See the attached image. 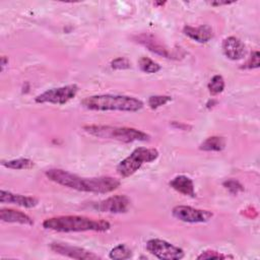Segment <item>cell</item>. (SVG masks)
Listing matches in <instances>:
<instances>
[{
  "instance_id": "obj_18",
  "label": "cell",
  "mask_w": 260,
  "mask_h": 260,
  "mask_svg": "<svg viewBox=\"0 0 260 260\" xmlns=\"http://www.w3.org/2000/svg\"><path fill=\"white\" fill-rule=\"evenodd\" d=\"M2 165L5 168L12 169V170H29L35 167V162L31 159L24 158V157L2 161Z\"/></svg>"
},
{
  "instance_id": "obj_1",
  "label": "cell",
  "mask_w": 260,
  "mask_h": 260,
  "mask_svg": "<svg viewBox=\"0 0 260 260\" xmlns=\"http://www.w3.org/2000/svg\"><path fill=\"white\" fill-rule=\"evenodd\" d=\"M45 175L49 180L61 186L82 192L106 194L116 190L120 186V181L113 177L83 178L61 169H50L46 171Z\"/></svg>"
},
{
  "instance_id": "obj_17",
  "label": "cell",
  "mask_w": 260,
  "mask_h": 260,
  "mask_svg": "<svg viewBox=\"0 0 260 260\" xmlns=\"http://www.w3.org/2000/svg\"><path fill=\"white\" fill-rule=\"evenodd\" d=\"M225 147V140L220 136H211L206 138L199 146L204 151H220Z\"/></svg>"
},
{
  "instance_id": "obj_9",
  "label": "cell",
  "mask_w": 260,
  "mask_h": 260,
  "mask_svg": "<svg viewBox=\"0 0 260 260\" xmlns=\"http://www.w3.org/2000/svg\"><path fill=\"white\" fill-rule=\"evenodd\" d=\"M130 203V199L126 195H115L100 201L93 207L102 212L125 213L128 211Z\"/></svg>"
},
{
  "instance_id": "obj_22",
  "label": "cell",
  "mask_w": 260,
  "mask_h": 260,
  "mask_svg": "<svg viewBox=\"0 0 260 260\" xmlns=\"http://www.w3.org/2000/svg\"><path fill=\"white\" fill-rule=\"evenodd\" d=\"M170 101H172V98L169 95H151V96H149L147 104L150 109L154 110V109H157V108L166 105Z\"/></svg>"
},
{
  "instance_id": "obj_2",
  "label": "cell",
  "mask_w": 260,
  "mask_h": 260,
  "mask_svg": "<svg viewBox=\"0 0 260 260\" xmlns=\"http://www.w3.org/2000/svg\"><path fill=\"white\" fill-rule=\"evenodd\" d=\"M43 226L46 230L55 232H106L111 228V224L103 219H93L80 215H62L50 217L44 220Z\"/></svg>"
},
{
  "instance_id": "obj_24",
  "label": "cell",
  "mask_w": 260,
  "mask_h": 260,
  "mask_svg": "<svg viewBox=\"0 0 260 260\" xmlns=\"http://www.w3.org/2000/svg\"><path fill=\"white\" fill-rule=\"evenodd\" d=\"M223 186L232 193V194H238L239 192L244 190L243 185L236 181V180H228L225 182H223Z\"/></svg>"
},
{
  "instance_id": "obj_12",
  "label": "cell",
  "mask_w": 260,
  "mask_h": 260,
  "mask_svg": "<svg viewBox=\"0 0 260 260\" xmlns=\"http://www.w3.org/2000/svg\"><path fill=\"white\" fill-rule=\"evenodd\" d=\"M134 39L137 43L147 48L150 52L166 58H172V54L170 53L168 48L165 45H162L154 36L148 34H141L136 36Z\"/></svg>"
},
{
  "instance_id": "obj_7",
  "label": "cell",
  "mask_w": 260,
  "mask_h": 260,
  "mask_svg": "<svg viewBox=\"0 0 260 260\" xmlns=\"http://www.w3.org/2000/svg\"><path fill=\"white\" fill-rule=\"evenodd\" d=\"M146 250L161 260H179L185 255L181 248L160 239H151L147 241Z\"/></svg>"
},
{
  "instance_id": "obj_19",
  "label": "cell",
  "mask_w": 260,
  "mask_h": 260,
  "mask_svg": "<svg viewBox=\"0 0 260 260\" xmlns=\"http://www.w3.org/2000/svg\"><path fill=\"white\" fill-rule=\"evenodd\" d=\"M132 255L131 250L124 244H120L116 247H114L110 253L109 257L114 260H123V259H128Z\"/></svg>"
},
{
  "instance_id": "obj_4",
  "label": "cell",
  "mask_w": 260,
  "mask_h": 260,
  "mask_svg": "<svg viewBox=\"0 0 260 260\" xmlns=\"http://www.w3.org/2000/svg\"><path fill=\"white\" fill-rule=\"evenodd\" d=\"M83 130L98 138L112 139L125 143L133 141H145L149 139V135L135 128L118 127V126H105V125H87Z\"/></svg>"
},
{
  "instance_id": "obj_25",
  "label": "cell",
  "mask_w": 260,
  "mask_h": 260,
  "mask_svg": "<svg viewBox=\"0 0 260 260\" xmlns=\"http://www.w3.org/2000/svg\"><path fill=\"white\" fill-rule=\"evenodd\" d=\"M111 67L113 69H127L130 68V62L124 57H119L111 62Z\"/></svg>"
},
{
  "instance_id": "obj_23",
  "label": "cell",
  "mask_w": 260,
  "mask_h": 260,
  "mask_svg": "<svg viewBox=\"0 0 260 260\" xmlns=\"http://www.w3.org/2000/svg\"><path fill=\"white\" fill-rule=\"evenodd\" d=\"M226 258H233V257L229 256V255H224V254L219 253L214 250H206L197 256L198 260H200V259H226Z\"/></svg>"
},
{
  "instance_id": "obj_10",
  "label": "cell",
  "mask_w": 260,
  "mask_h": 260,
  "mask_svg": "<svg viewBox=\"0 0 260 260\" xmlns=\"http://www.w3.org/2000/svg\"><path fill=\"white\" fill-rule=\"evenodd\" d=\"M50 249L57 254L67 256L73 259H89V260L100 259V257L93 254L92 252H89L80 247H75L68 244H64V243H56V242L51 243Z\"/></svg>"
},
{
  "instance_id": "obj_20",
  "label": "cell",
  "mask_w": 260,
  "mask_h": 260,
  "mask_svg": "<svg viewBox=\"0 0 260 260\" xmlns=\"http://www.w3.org/2000/svg\"><path fill=\"white\" fill-rule=\"evenodd\" d=\"M138 64L140 69L146 73H156L160 70V66L147 57H141L138 61Z\"/></svg>"
},
{
  "instance_id": "obj_3",
  "label": "cell",
  "mask_w": 260,
  "mask_h": 260,
  "mask_svg": "<svg viewBox=\"0 0 260 260\" xmlns=\"http://www.w3.org/2000/svg\"><path fill=\"white\" fill-rule=\"evenodd\" d=\"M81 106L91 111L137 112L143 108L142 101L121 94H96L81 101Z\"/></svg>"
},
{
  "instance_id": "obj_16",
  "label": "cell",
  "mask_w": 260,
  "mask_h": 260,
  "mask_svg": "<svg viewBox=\"0 0 260 260\" xmlns=\"http://www.w3.org/2000/svg\"><path fill=\"white\" fill-rule=\"evenodd\" d=\"M170 186L176 190L177 192L185 195V196H190V197H195V190H194V184L193 181L184 175H180L175 177L171 182Z\"/></svg>"
},
{
  "instance_id": "obj_6",
  "label": "cell",
  "mask_w": 260,
  "mask_h": 260,
  "mask_svg": "<svg viewBox=\"0 0 260 260\" xmlns=\"http://www.w3.org/2000/svg\"><path fill=\"white\" fill-rule=\"evenodd\" d=\"M78 91V86L76 84H69L61 87L48 89L41 94L35 98L36 103L39 104H55V105H64L70 100L75 98Z\"/></svg>"
},
{
  "instance_id": "obj_28",
  "label": "cell",
  "mask_w": 260,
  "mask_h": 260,
  "mask_svg": "<svg viewBox=\"0 0 260 260\" xmlns=\"http://www.w3.org/2000/svg\"><path fill=\"white\" fill-rule=\"evenodd\" d=\"M6 63H8V59L5 56L1 57V70L4 69V66L6 65Z\"/></svg>"
},
{
  "instance_id": "obj_11",
  "label": "cell",
  "mask_w": 260,
  "mask_h": 260,
  "mask_svg": "<svg viewBox=\"0 0 260 260\" xmlns=\"http://www.w3.org/2000/svg\"><path fill=\"white\" fill-rule=\"evenodd\" d=\"M222 52L226 58L231 60H240L246 54V47L244 43L236 37H228L221 44Z\"/></svg>"
},
{
  "instance_id": "obj_5",
  "label": "cell",
  "mask_w": 260,
  "mask_h": 260,
  "mask_svg": "<svg viewBox=\"0 0 260 260\" xmlns=\"http://www.w3.org/2000/svg\"><path fill=\"white\" fill-rule=\"evenodd\" d=\"M158 157V151L155 148L138 147L125 157L117 167L120 176L127 178L136 173L143 164L151 162Z\"/></svg>"
},
{
  "instance_id": "obj_8",
  "label": "cell",
  "mask_w": 260,
  "mask_h": 260,
  "mask_svg": "<svg viewBox=\"0 0 260 260\" xmlns=\"http://www.w3.org/2000/svg\"><path fill=\"white\" fill-rule=\"evenodd\" d=\"M172 214L175 218L190 223L206 222L211 219L213 213L209 210L198 209L187 205H177L173 208Z\"/></svg>"
},
{
  "instance_id": "obj_21",
  "label": "cell",
  "mask_w": 260,
  "mask_h": 260,
  "mask_svg": "<svg viewBox=\"0 0 260 260\" xmlns=\"http://www.w3.org/2000/svg\"><path fill=\"white\" fill-rule=\"evenodd\" d=\"M207 87H208L209 92L211 94L220 93L224 88V80H223L222 76L221 75H214L210 79Z\"/></svg>"
},
{
  "instance_id": "obj_14",
  "label": "cell",
  "mask_w": 260,
  "mask_h": 260,
  "mask_svg": "<svg viewBox=\"0 0 260 260\" xmlns=\"http://www.w3.org/2000/svg\"><path fill=\"white\" fill-rule=\"evenodd\" d=\"M183 32L198 43H206L213 37L212 28L208 24H201L199 26L185 25Z\"/></svg>"
},
{
  "instance_id": "obj_29",
  "label": "cell",
  "mask_w": 260,
  "mask_h": 260,
  "mask_svg": "<svg viewBox=\"0 0 260 260\" xmlns=\"http://www.w3.org/2000/svg\"><path fill=\"white\" fill-rule=\"evenodd\" d=\"M155 4H156V5H164V4H165V2H156Z\"/></svg>"
},
{
  "instance_id": "obj_13",
  "label": "cell",
  "mask_w": 260,
  "mask_h": 260,
  "mask_svg": "<svg viewBox=\"0 0 260 260\" xmlns=\"http://www.w3.org/2000/svg\"><path fill=\"white\" fill-rule=\"evenodd\" d=\"M0 202L1 203H10L15 204L25 208H31L38 205L39 200L31 196H24L20 194H14L9 191L1 190L0 191Z\"/></svg>"
},
{
  "instance_id": "obj_27",
  "label": "cell",
  "mask_w": 260,
  "mask_h": 260,
  "mask_svg": "<svg viewBox=\"0 0 260 260\" xmlns=\"http://www.w3.org/2000/svg\"><path fill=\"white\" fill-rule=\"evenodd\" d=\"M232 3H234V1H213L210 4L212 6H220V5H229Z\"/></svg>"
},
{
  "instance_id": "obj_26",
  "label": "cell",
  "mask_w": 260,
  "mask_h": 260,
  "mask_svg": "<svg viewBox=\"0 0 260 260\" xmlns=\"http://www.w3.org/2000/svg\"><path fill=\"white\" fill-rule=\"evenodd\" d=\"M260 65V61H259V52L255 51L251 54V57L249 58V60L246 62V64L244 65V68H257Z\"/></svg>"
},
{
  "instance_id": "obj_15",
  "label": "cell",
  "mask_w": 260,
  "mask_h": 260,
  "mask_svg": "<svg viewBox=\"0 0 260 260\" xmlns=\"http://www.w3.org/2000/svg\"><path fill=\"white\" fill-rule=\"evenodd\" d=\"M0 219L5 222H15L26 225L34 224V220L27 214L10 208L0 209Z\"/></svg>"
}]
</instances>
